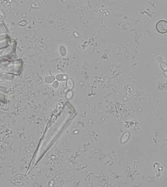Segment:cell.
<instances>
[{
	"instance_id": "cell-3",
	"label": "cell",
	"mask_w": 167,
	"mask_h": 187,
	"mask_svg": "<svg viewBox=\"0 0 167 187\" xmlns=\"http://www.w3.org/2000/svg\"><path fill=\"white\" fill-rule=\"evenodd\" d=\"M55 79V77H54V76H49L46 77L45 80V82L47 84L52 83L54 82Z\"/></svg>"
},
{
	"instance_id": "cell-4",
	"label": "cell",
	"mask_w": 167,
	"mask_h": 187,
	"mask_svg": "<svg viewBox=\"0 0 167 187\" xmlns=\"http://www.w3.org/2000/svg\"><path fill=\"white\" fill-rule=\"evenodd\" d=\"M59 83L58 82V81H54L52 83V86L54 88H57L59 87Z\"/></svg>"
},
{
	"instance_id": "cell-1",
	"label": "cell",
	"mask_w": 167,
	"mask_h": 187,
	"mask_svg": "<svg viewBox=\"0 0 167 187\" xmlns=\"http://www.w3.org/2000/svg\"><path fill=\"white\" fill-rule=\"evenodd\" d=\"M155 29L158 33L161 34L167 33V21L162 20L158 21L155 25Z\"/></svg>"
},
{
	"instance_id": "cell-2",
	"label": "cell",
	"mask_w": 167,
	"mask_h": 187,
	"mask_svg": "<svg viewBox=\"0 0 167 187\" xmlns=\"http://www.w3.org/2000/svg\"><path fill=\"white\" fill-rule=\"evenodd\" d=\"M56 79L58 81H63L66 80L67 79V76L65 74H58V75H57L56 77Z\"/></svg>"
}]
</instances>
